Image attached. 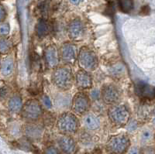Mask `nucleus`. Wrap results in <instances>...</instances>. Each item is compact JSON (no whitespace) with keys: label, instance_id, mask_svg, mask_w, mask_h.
Listing matches in <instances>:
<instances>
[{"label":"nucleus","instance_id":"obj_1","mask_svg":"<svg viewBox=\"0 0 155 154\" xmlns=\"http://www.w3.org/2000/svg\"><path fill=\"white\" fill-rule=\"evenodd\" d=\"M51 83L59 91H69L74 86V73L71 67L59 65L51 73Z\"/></svg>","mask_w":155,"mask_h":154},{"label":"nucleus","instance_id":"obj_2","mask_svg":"<svg viewBox=\"0 0 155 154\" xmlns=\"http://www.w3.org/2000/svg\"><path fill=\"white\" fill-rule=\"evenodd\" d=\"M106 114L110 124L117 129L125 128L132 119V113L130 109L121 103L108 107Z\"/></svg>","mask_w":155,"mask_h":154},{"label":"nucleus","instance_id":"obj_3","mask_svg":"<svg viewBox=\"0 0 155 154\" xmlns=\"http://www.w3.org/2000/svg\"><path fill=\"white\" fill-rule=\"evenodd\" d=\"M56 128L61 134L74 135L80 131V119L71 111L61 112L57 117Z\"/></svg>","mask_w":155,"mask_h":154},{"label":"nucleus","instance_id":"obj_4","mask_svg":"<svg viewBox=\"0 0 155 154\" xmlns=\"http://www.w3.org/2000/svg\"><path fill=\"white\" fill-rule=\"evenodd\" d=\"M77 63L80 69L92 74L99 66V56L93 49L88 46H83L78 49Z\"/></svg>","mask_w":155,"mask_h":154},{"label":"nucleus","instance_id":"obj_5","mask_svg":"<svg viewBox=\"0 0 155 154\" xmlns=\"http://www.w3.org/2000/svg\"><path fill=\"white\" fill-rule=\"evenodd\" d=\"M22 120L25 123L38 122L44 115V107L40 101L36 98H30L23 102V108L20 112Z\"/></svg>","mask_w":155,"mask_h":154},{"label":"nucleus","instance_id":"obj_6","mask_svg":"<svg viewBox=\"0 0 155 154\" xmlns=\"http://www.w3.org/2000/svg\"><path fill=\"white\" fill-rule=\"evenodd\" d=\"M130 146V139L126 133L113 136L108 139L106 149L111 154H124Z\"/></svg>","mask_w":155,"mask_h":154},{"label":"nucleus","instance_id":"obj_7","mask_svg":"<svg viewBox=\"0 0 155 154\" xmlns=\"http://www.w3.org/2000/svg\"><path fill=\"white\" fill-rule=\"evenodd\" d=\"M100 98L106 106L119 104L122 99V91L113 83H106L100 88Z\"/></svg>","mask_w":155,"mask_h":154},{"label":"nucleus","instance_id":"obj_8","mask_svg":"<svg viewBox=\"0 0 155 154\" xmlns=\"http://www.w3.org/2000/svg\"><path fill=\"white\" fill-rule=\"evenodd\" d=\"M92 102L88 97V93L85 91H78L74 96H72L71 112L78 117H81L85 114L91 111Z\"/></svg>","mask_w":155,"mask_h":154},{"label":"nucleus","instance_id":"obj_9","mask_svg":"<svg viewBox=\"0 0 155 154\" xmlns=\"http://www.w3.org/2000/svg\"><path fill=\"white\" fill-rule=\"evenodd\" d=\"M60 61L64 65L67 66H74L77 63L78 52V48L75 43L71 41H66L63 43L58 48Z\"/></svg>","mask_w":155,"mask_h":154},{"label":"nucleus","instance_id":"obj_10","mask_svg":"<svg viewBox=\"0 0 155 154\" xmlns=\"http://www.w3.org/2000/svg\"><path fill=\"white\" fill-rule=\"evenodd\" d=\"M85 25L80 18L71 19L67 26V34L70 41L78 43L82 41L85 37Z\"/></svg>","mask_w":155,"mask_h":154},{"label":"nucleus","instance_id":"obj_11","mask_svg":"<svg viewBox=\"0 0 155 154\" xmlns=\"http://www.w3.org/2000/svg\"><path fill=\"white\" fill-rule=\"evenodd\" d=\"M80 126L82 129L92 133L100 129L102 126V119L99 114L89 111L81 116Z\"/></svg>","mask_w":155,"mask_h":154},{"label":"nucleus","instance_id":"obj_12","mask_svg":"<svg viewBox=\"0 0 155 154\" xmlns=\"http://www.w3.org/2000/svg\"><path fill=\"white\" fill-rule=\"evenodd\" d=\"M44 64L48 70H53L57 67L60 65V57H59V52L58 48L55 44H49L44 48Z\"/></svg>","mask_w":155,"mask_h":154},{"label":"nucleus","instance_id":"obj_13","mask_svg":"<svg viewBox=\"0 0 155 154\" xmlns=\"http://www.w3.org/2000/svg\"><path fill=\"white\" fill-rule=\"evenodd\" d=\"M74 85L80 91H88L93 87L92 74L79 69L74 74Z\"/></svg>","mask_w":155,"mask_h":154},{"label":"nucleus","instance_id":"obj_14","mask_svg":"<svg viewBox=\"0 0 155 154\" xmlns=\"http://www.w3.org/2000/svg\"><path fill=\"white\" fill-rule=\"evenodd\" d=\"M45 128L38 122L25 123L23 124V136L32 140H39L44 137Z\"/></svg>","mask_w":155,"mask_h":154},{"label":"nucleus","instance_id":"obj_15","mask_svg":"<svg viewBox=\"0 0 155 154\" xmlns=\"http://www.w3.org/2000/svg\"><path fill=\"white\" fill-rule=\"evenodd\" d=\"M72 96L68 91H59L56 93L53 98V106L60 112L70 111Z\"/></svg>","mask_w":155,"mask_h":154},{"label":"nucleus","instance_id":"obj_16","mask_svg":"<svg viewBox=\"0 0 155 154\" xmlns=\"http://www.w3.org/2000/svg\"><path fill=\"white\" fill-rule=\"evenodd\" d=\"M58 145L66 154H74L78 148L77 143L71 136L63 134H61L58 138Z\"/></svg>","mask_w":155,"mask_h":154},{"label":"nucleus","instance_id":"obj_17","mask_svg":"<svg viewBox=\"0 0 155 154\" xmlns=\"http://www.w3.org/2000/svg\"><path fill=\"white\" fill-rule=\"evenodd\" d=\"M106 71L112 78L117 79V80L125 77L127 73V67L124 64V62L120 61L109 64L106 67Z\"/></svg>","mask_w":155,"mask_h":154},{"label":"nucleus","instance_id":"obj_18","mask_svg":"<svg viewBox=\"0 0 155 154\" xmlns=\"http://www.w3.org/2000/svg\"><path fill=\"white\" fill-rule=\"evenodd\" d=\"M16 69V61L11 55H6L0 62V74L4 77H10L13 75Z\"/></svg>","mask_w":155,"mask_h":154},{"label":"nucleus","instance_id":"obj_19","mask_svg":"<svg viewBox=\"0 0 155 154\" xmlns=\"http://www.w3.org/2000/svg\"><path fill=\"white\" fill-rule=\"evenodd\" d=\"M23 102L22 96L19 93H14L8 98L7 108L12 115H19L23 108Z\"/></svg>","mask_w":155,"mask_h":154},{"label":"nucleus","instance_id":"obj_20","mask_svg":"<svg viewBox=\"0 0 155 154\" xmlns=\"http://www.w3.org/2000/svg\"><path fill=\"white\" fill-rule=\"evenodd\" d=\"M51 32V25L48 19L41 18L38 19L34 27V33L38 39H44L48 37Z\"/></svg>","mask_w":155,"mask_h":154},{"label":"nucleus","instance_id":"obj_21","mask_svg":"<svg viewBox=\"0 0 155 154\" xmlns=\"http://www.w3.org/2000/svg\"><path fill=\"white\" fill-rule=\"evenodd\" d=\"M136 93L142 98L150 100L154 97V88L153 86L144 82H139L135 87Z\"/></svg>","mask_w":155,"mask_h":154},{"label":"nucleus","instance_id":"obj_22","mask_svg":"<svg viewBox=\"0 0 155 154\" xmlns=\"http://www.w3.org/2000/svg\"><path fill=\"white\" fill-rule=\"evenodd\" d=\"M7 130L12 138H20L23 136V124L20 121L14 120L8 125Z\"/></svg>","mask_w":155,"mask_h":154},{"label":"nucleus","instance_id":"obj_23","mask_svg":"<svg viewBox=\"0 0 155 154\" xmlns=\"http://www.w3.org/2000/svg\"><path fill=\"white\" fill-rule=\"evenodd\" d=\"M139 131V140L141 144L146 145L153 139V131L149 126H144Z\"/></svg>","mask_w":155,"mask_h":154},{"label":"nucleus","instance_id":"obj_24","mask_svg":"<svg viewBox=\"0 0 155 154\" xmlns=\"http://www.w3.org/2000/svg\"><path fill=\"white\" fill-rule=\"evenodd\" d=\"M13 48V43L9 38L0 37V55H9Z\"/></svg>","mask_w":155,"mask_h":154},{"label":"nucleus","instance_id":"obj_25","mask_svg":"<svg viewBox=\"0 0 155 154\" xmlns=\"http://www.w3.org/2000/svg\"><path fill=\"white\" fill-rule=\"evenodd\" d=\"M79 133V132H78ZM78 139H79V141L81 143H82L83 145L88 146L91 145L92 143H93L95 139H94V136L91 134V132L86 131V130L82 129V131L81 130V132L79 133V136H78Z\"/></svg>","mask_w":155,"mask_h":154},{"label":"nucleus","instance_id":"obj_26","mask_svg":"<svg viewBox=\"0 0 155 154\" xmlns=\"http://www.w3.org/2000/svg\"><path fill=\"white\" fill-rule=\"evenodd\" d=\"M118 5L120 10L125 13H129L134 9V0H118Z\"/></svg>","mask_w":155,"mask_h":154},{"label":"nucleus","instance_id":"obj_27","mask_svg":"<svg viewBox=\"0 0 155 154\" xmlns=\"http://www.w3.org/2000/svg\"><path fill=\"white\" fill-rule=\"evenodd\" d=\"M88 91H89V92H88V95L90 100H91V102H92V103L101 101L100 88H93V87H92V88H91V89L88 90Z\"/></svg>","mask_w":155,"mask_h":154},{"label":"nucleus","instance_id":"obj_28","mask_svg":"<svg viewBox=\"0 0 155 154\" xmlns=\"http://www.w3.org/2000/svg\"><path fill=\"white\" fill-rule=\"evenodd\" d=\"M42 106L44 107V109H51L53 107V101L46 94H44L41 97V100H39Z\"/></svg>","mask_w":155,"mask_h":154},{"label":"nucleus","instance_id":"obj_29","mask_svg":"<svg viewBox=\"0 0 155 154\" xmlns=\"http://www.w3.org/2000/svg\"><path fill=\"white\" fill-rule=\"evenodd\" d=\"M10 32V26L8 23H0V37H6Z\"/></svg>","mask_w":155,"mask_h":154},{"label":"nucleus","instance_id":"obj_30","mask_svg":"<svg viewBox=\"0 0 155 154\" xmlns=\"http://www.w3.org/2000/svg\"><path fill=\"white\" fill-rule=\"evenodd\" d=\"M125 128L128 130V132H130V133L131 132L137 131L139 129V123L137 120L131 119L130 123L127 125Z\"/></svg>","mask_w":155,"mask_h":154},{"label":"nucleus","instance_id":"obj_31","mask_svg":"<svg viewBox=\"0 0 155 154\" xmlns=\"http://www.w3.org/2000/svg\"><path fill=\"white\" fill-rule=\"evenodd\" d=\"M7 17V11L5 6L0 2V23H3Z\"/></svg>","mask_w":155,"mask_h":154},{"label":"nucleus","instance_id":"obj_32","mask_svg":"<svg viewBox=\"0 0 155 154\" xmlns=\"http://www.w3.org/2000/svg\"><path fill=\"white\" fill-rule=\"evenodd\" d=\"M44 152H45V154H60V152H59L58 148L54 146H50L47 147Z\"/></svg>","mask_w":155,"mask_h":154},{"label":"nucleus","instance_id":"obj_33","mask_svg":"<svg viewBox=\"0 0 155 154\" xmlns=\"http://www.w3.org/2000/svg\"><path fill=\"white\" fill-rule=\"evenodd\" d=\"M8 93H9V91H8V89L5 88V87L1 88V89H0V98H5V97L7 96Z\"/></svg>","mask_w":155,"mask_h":154},{"label":"nucleus","instance_id":"obj_34","mask_svg":"<svg viewBox=\"0 0 155 154\" xmlns=\"http://www.w3.org/2000/svg\"><path fill=\"white\" fill-rule=\"evenodd\" d=\"M141 152L137 147H132L130 150H129L128 154H140Z\"/></svg>","mask_w":155,"mask_h":154},{"label":"nucleus","instance_id":"obj_35","mask_svg":"<svg viewBox=\"0 0 155 154\" xmlns=\"http://www.w3.org/2000/svg\"><path fill=\"white\" fill-rule=\"evenodd\" d=\"M84 0H69V2H70L71 4H72L74 5H78L83 2Z\"/></svg>","mask_w":155,"mask_h":154},{"label":"nucleus","instance_id":"obj_36","mask_svg":"<svg viewBox=\"0 0 155 154\" xmlns=\"http://www.w3.org/2000/svg\"><path fill=\"white\" fill-rule=\"evenodd\" d=\"M144 152L146 154H153V149L150 147H147L144 150Z\"/></svg>","mask_w":155,"mask_h":154},{"label":"nucleus","instance_id":"obj_37","mask_svg":"<svg viewBox=\"0 0 155 154\" xmlns=\"http://www.w3.org/2000/svg\"><path fill=\"white\" fill-rule=\"evenodd\" d=\"M0 62H1V61H0Z\"/></svg>","mask_w":155,"mask_h":154}]
</instances>
